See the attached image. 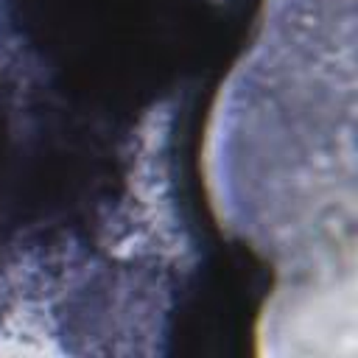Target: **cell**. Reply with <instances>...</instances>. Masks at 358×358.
<instances>
[{"instance_id":"cell-1","label":"cell","mask_w":358,"mask_h":358,"mask_svg":"<svg viewBox=\"0 0 358 358\" xmlns=\"http://www.w3.org/2000/svg\"><path fill=\"white\" fill-rule=\"evenodd\" d=\"M14 20L64 78L98 98H131L168 67V0H11Z\"/></svg>"}]
</instances>
